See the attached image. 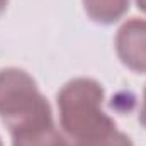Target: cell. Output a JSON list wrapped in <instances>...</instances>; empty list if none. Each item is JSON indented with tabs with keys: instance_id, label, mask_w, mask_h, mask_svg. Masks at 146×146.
<instances>
[{
	"instance_id": "obj_1",
	"label": "cell",
	"mask_w": 146,
	"mask_h": 146,
	"mask_svg": "<svg viewBox=\"0 0 146 146\" xmlns=\"http://www.w3.org/2000/svg\"><path fill=\"white\" fill-rule=\"evenodd\" d=\"M104 87L87 76L73 78L56 95L60 126L73 141L94 139L117 129L114 119L102 110Z\"/></svg>"
},
{
	"instance_id": "obj_2",
	"label": "cell",
	"mask_w": 146,
	"mask_h": 146,
	"mask_svg": "<svg viewBox=\"0 0 146 146\" xmlns=\"http://www.w3.org/2000/svg\"><path fill=\"white\" fill-rule=\"evenodd\" d=\"M0 119L10 134L54 124L49 102L26 70H0Z\"/></svg>"
},
{
	"instance_id": "obj_3",
	"label": "cell",
	"mask_w": 146,
	"mask_h": 146,
	"mask_svg": "<svg viewBox=\"0 0 146 146\" xmlns=\"http://www.w3.org/2000/svg\"><path fill=\"white\" fill-rule=\"evenodd\" d=\"M115 53L124 66L146 73V19L126 21L115 34Z\"/></svg>"
},
{
	"instance_id": "obj_4",
	"label": "cell",
	"mask_w": 146,
	"mask_h": 146,
	"mask_svg": "<svg viewBox=\"0 0 146 146\" xmlns=\"http://www.w3.org/2000/svg\"><path fill=\"white\" fill-rule=\"evenodd\" d=\"M87 15L102 26H110L121 21L131 5V0H82Z\"/></svg>"
},
{
	"instance_id": "obj_5",
	"label": "cell",
	"mask_w": 146,
	"mask_h": 146,
	"mask_svg": "<svg viewBox=\"0 0 146 146\" xmlns=\"http://www.w3.org/2000/svg\"><path fill=\"white\" fill-rule=\"evenodd\" d=\"M12 146H70L54 124L12 134Z\"/></svg>"
},
{
	"instance_id": "obj_6",
	"label": "cell",
	"mask_w": 146,
	"mask_h": 146,
	"mask_svg": "<svg viewBox=\"0 0 146 146\" xmlns=\"http://www.w3.org/2000/svg\"><path fill=\"white\" fill-rule=\"evenodd\" d=\"M70 146H134L131 138L119 129L112 131L106 136L94 138V139H82V141H73Z\"/></svg>"
},
{
	"instance_id": "obj_7",
	"label": "cell",
	"mask_w": 146,
	"mask_h": 146,
	"mask_svg": "<svg viewBox=\"0 0 146 146\" xmlns=\"http://www.w3.org/2000/svg\"><path fill=\"white\" fill-rule=\"evenodd\" d=\"M139 124L146 129V85H145V90H143V106H141V110H139Z\"/></svg>"
},
{
	"instance_id": "obj_8",
	"label": "cell",
	"mask_w": 146,
	"mask_h": 146,
	"mask_svg": "<svg viewBox=\"0 0 146 146\" xmlns=\"http://www.w3.org/2000/svg\"><path fill=\"white\" fill-rule=\"evenodd\" d=\"M136 5H138V9H139L141 12L146 14V0H136Z\"/></svg>"
},
{
	"instance_id": "obj_9",
	"label": "cell",
	"mask_w": 146,
	"mask_h": 146,
	"mask_svg": "<svg viewBox=\"0 0 146 146\" xmlns=\"http://www.w3.org/2000/svg\"><path fill=\"white\" fill-rule=\"evenodd\" d=\"M7 5H9V0H0V15H2L3 12H5Z\"/></svg>"
},
{
	"instance_id": "obj_10",
	"label": "cell",
	"mask_w": 146,
	"mask_h": 146,
	"mask_svg": "<svg viewBox=\"0 0 146 146\" xmlns=\"http://www.w3.org/2000/svg\"><path fill=\"white\" fill-rule=\"evenodd\" d=\"M0 146H3V143H2V138H0Z\"/></svg>"
}]
</instances>
